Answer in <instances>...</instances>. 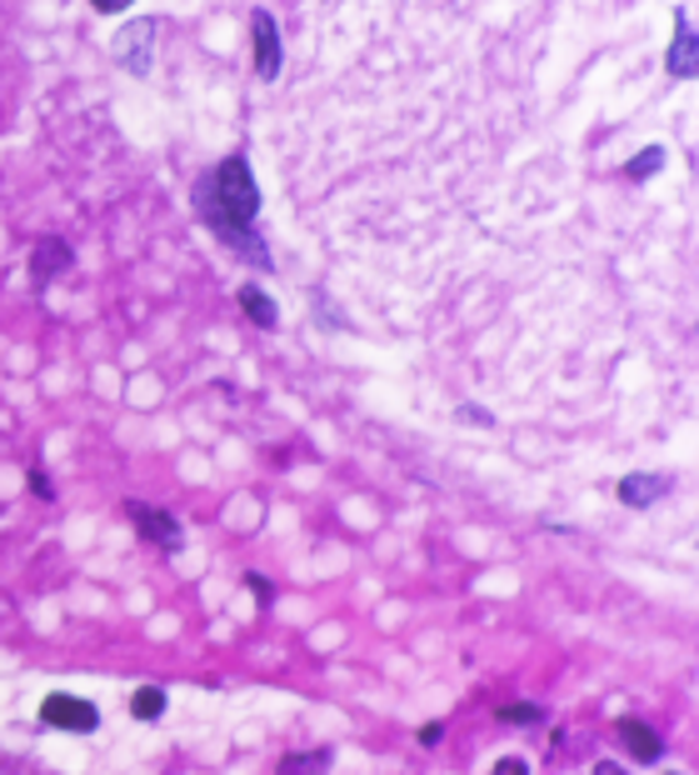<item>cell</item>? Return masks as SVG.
Listing matches in <instances>:
<instances>
[{"label":"cell","mask_w":699,"mask_h":775,"mask_svg":"<svg viewBox=\"0 0 699 775\" xmlns=\"http://www.w3.org/2000/svg\"><path fill=\"white\" fill-rule=\"evenodd\" d=\"M659 165H665V151H659V145H649V151L640 155V161H630V181H649V175H655Z\"/></svg>","instance_id":"cell-15"},{"label":"cell","mask_w":699,"mask_h":775,"mask_svg":"<svg viewBox=\"0 0 699 775\" xmlns=\"http://www.w3.org/2000/svg\"><path fill=\"white\" fill-rule=\"evenodd\" d=\"M130 511V525L140 531V541H151L155 550H181L185 546V535H181V525H175V515L171 511H161V505H145V501H130L125 505Z\"/></svg>","instance_id":"cell-3"},{"label":"cell","mask_w":699,"mask_h":775,"mask_svg":"<svg viewBox=\"0 0 699 775\" xmlns=\"http://www.w3.org/2000/svg\"><path fill=\"white\" fill-rule=\"evenodd\" d=\"M195 210H200V220L210 230H216V241H226L230 251L236 255H245L250 265H260V271H265L270 265V251H265V241H260V230L255 226H245V220H230L226 210L216 206V200H210V190H205V181L200 186H195Z\"/></svg>","instance_id":"cell-2"},{"label":"cell","mask_w":699,"mask_h":775,"mask_svg":"<svg viewBox=\"0 0 699 775\" xmlns=\"http://www.w3.org/2000/svg\"><path fill=\"white\" fill-rule=\"evenodd\" d=\"M330 771V751H310V755H285L280 775H325Z\"/></svg>","instance_id":"cell-12"},{"label":"cell","mask_w":699,"mask_h":775,"mask_svg":"<svg viewBox=\"0 0 699 775\" xmlns=\"http://www.w3.org/2000/svg\"><path fill=\"white\" fill-rule=\"evenodd\" d=\"M594 775H624V771L614 761H600V765H594Z\"/></svg>","instance_id":"cell-20"},{"label":"cell","mask_w":699,"mask_h":775,"mask_svg":"<svg viewBox=\"0 0 699 775\" xmlns=\"http://www.w3.org/2000/svg\"><path fill=\"white\" fill-rule=\"evenodd\" d=\"M490 775H529V765L520 761V755H505V761L490 765Z\"/></svg>","instance_id":"cell-16"},{"label":"cell","mask_w":699,"mask_h":775,"mask_svg":"<svg viewBox=\"0 0 699 775\" xmlns=\"http://www.w3.org/2000/svg\"><path fill=\"white\" fill-rule=\"evenodd\" d=\"M500 716H505L510 725H539V721H545V710H539L535 700H515V706H505Z\"/></svg>","instance_id":"cell-14"},{"label":"cell","mask_w":699,"mask_h":775,"mask_svg":"<svg viewBox=\"0 0 699 775\" xmlns=\"http://www.w3.org/2000/svg\"><path fill=\"white\" fill-rule=\"evenodd\" d=\"M245 586L255 590V601H270V580H265V576H255V570H250V576H245Z\"/></svg>","instance_id":"cell-18"},{"label":"cell","mask_w":699,"mask_h":775,"mask_svg":"<svg viewBox=\"0 0 699 775\" xmlns=\"http://www.w3.org/2000/svg\"><path fill=\"white\" fill-rule=\"evenodd\" d=\"M130 710H135V721H161V716H165V690H155V686L135 690Z\"/></svg>","instance_id":"cell-13"},{"label":"cell","mask_w":699,"mask_h":775,"mask_svg":"<svg viewBox=\"0 0 699 775\" xmlns=\"http://www.w3.org/2000/svg\"><path fill=\"white\" fill-rule=\"evenodd\" d=\"M665 70H669L675 80H695V70H699V35H695V21H689V11H679V21H675V41H669Z\"/></svg>","instance_id":"cell-7"},{"label":"cell","mask_w":699,"mask_h":775,"mask_svg":"<svg viewBox=\"0 0 699 775\" xmlns=\"http://www.w3.org/2000/svg\"><path fill=\"white\" fill-rule=\"evenodd\" d=\"M41 716H45V725H55V731H80V735L100 725V710L80 696H45Z\"/></svg>","instance_id":"cell-5"},{"label":"cell","mask_w":699,"mask_h":775,"mask_svg":"<svg viewBox=\"0 0 699 775\" xmlns=\"http://www.w3.org/2000/svg\"><path fill=\"white\" fill-rule=\"evenodd\" d=\"M65 265H70V245H65V241H55V236H45V241L35 245V261H31L35 285H45L55 271H65Z\"/></svg>","instance_id":"cell-10"},{"label":"cell","mask_w":699,"mask_h":775,"mask_svg":"<svg viewBox=\"0 0 699 775\" xmlns=\"http://www.w3.org/2000/svg\"><path fill=\"white\" fill-rule=\"evenodd\" d=\"M250 35H255V76H260V80H275L280 66H285L275 15H270V11H255V15H250Z\"/></svg>","instance_id":"cell-6"},{"label":"cell","mask_w":699,"mask_h":775,"mask_svg":"<svg viewBox=\"0 0 699 775\" xmlns=\"http://www.w3.org/2000/svg\"><path fill=\"white\" fill-rule=\"evenodd\" d=\"M620 741L630 745V755H635L640 765H655L659 755H665V741H659V731H649L645 721H620Z\"/></svg>","instance_id":"cell-9"},{"label":"cell","mask_w":699,"mask_h":775,"mask_svg":"<svg viewBox=\"0 0 699 775\" xmlns=\"http://www.w3.org/2000/svg\"><path fill=\"white\" fill-rule=\"evenodd\" d=\"M669 491H675V481H669L665 470H655V476H624L620 481V501L630 505V511H649V505Z\"/></svg>","instance_id":"cell-8"},{"label":"cell","mask_w":699,"mask_h":775,"mask_svg":"<svg viewBox=\"0 0 699 775\" xmlns=\"http://www.w3.org/2000/svg\"><path fill=\"white\" fill-rule=\"evenodd\" d=\"M240 306H245V316L255 320L260 330H275L280 326V310H275V301H270L260 285H240Z\"/></svg>","instance_id":"cell-11"},{"label":"cell","mask_w":699,"mask_h":775,"mask_svg":"<svg viewBox=\"0 0 699 775\" xmlns=\"http://www.w3.org/2000/svg\"><path fill=\"white\" fill-rule=\"evenodd\" d=\"M90 6H96V11H106V15H120V11H130L135 0H90Z\"/></svg>","instance_id":"cell-17"},{"label":"cell","mask_w":699,"mask_h":775,"mask_svg":"<svg viewBox=\"0 0 699 775\" xmlns=\"http://www.w3.org/2000/svg\"><path fill=\"white\" fill-rule=\"evenodd\" d=\"M445 725H419V745H440Z\"/></svg>","instance_id":"cell-19"},{"label":"cell","mask_w":699,"mask_h":775,"mask_svg":"<svg viewBox=\"0 0 699 775\" xmlns=\"http://www.w3.org/2000/svg\"><path fill=\"white\" fill-rule=\"evenodd\" d=\"M155 31H161V25H155V21H130L125 31L116 35V45H110V55H116V61L130 70V76H145V70H151V55H155Z\"/></svg>","instance_id":"cell-4"},{"label":"cell","mask_w":699,"mask_h":775,"mask_svg":"<svg viewBox=\"0 0 699 775\" xmlns=\"http://www.w3.org/2000/svg\"><path fill=\"white\" fill-rule=\"evenodd\" d=\"M205 190H210V200H216V206L226 210L230 220H245V226H255V216H260V186H255V175H250L245 155H230V161H220L216 171L205 175Z\"/></svg>","instance_id":"cell-1"}]
</instances>
